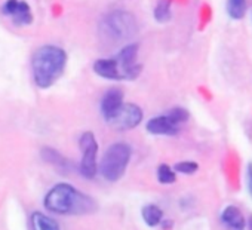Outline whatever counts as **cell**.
Here are the masks:
<instances>
[{
	"label": "cell",
	"instance_id": "e0dca14e",
	"mask_svg": "<svg viewBox=\"0 0 252 230\" xmlns=\"http://www.w3.org/2000/svg\"><path fill=\"white\" fill-rule=\"evenodd\" d=\"M158 180L162 184H172V183H175V180H177L175 169L171 168L166 164L159 165V168H158Z\"/></svg>",
	"mask_w": 252,
	"mask_h": 230
},
{
	"label": "cell",
	"instance_id": "277c9868",
	"mask_svg": "<svg viewBox=\"0 0 252 230\" xmlns=\"http://www.w3.org/2000/svg\"><path fill=\"white\" fill-rule=\"evenodd\" d=\"M132 156V147L128 143L123 141H117L114 144H111L99 164V172L101 175L107 180V181H117L123 177L126 168H128V164L131 161Z\"/></svg>",
	"mask_w": 252,
	"mask_h": 230
},
{
	"label": "cell",
	"instance_id": "d6986e66",
	"mask_svg": "<svg viewBox=\"0 0 252 230\" xmlns=\"http://www.w3.org/2000/svg\"><path fill=\"white\" fill-rule=\"evenodd\" d=\"M42 153H43V158H45L48 162H51V164H54V165H57V166H61V168H67V161H65L58 152H55V150H52V149H45Z\"/></svg>",
	"mask_w": 252,
	"mask_h": 230
},
{
	"label": "cell",
	"instance_id": "2e32d148",
	"mask_svg": "<svg viewBox=\"0 0 252 230\" xmlns=\"http://www.w3.org/2000/svg\"><path fill=\"white\" fill-rule=\"evenodd\" d=\"M141 214H143V220H144L146 224L150 226V227H155V226L160 224V221H162V218H163V211H162L158 205H153V203L146 205V206L143 208Z\"/></svg>",
	"mask_w": 252,
	"mask_h": 230
},
{
	"label": "cell",
	"instance_id": "5b68a950",
	"mask_svg": "<svg viewBox=\"0 0 252 230\" xmlns=\"http://www.w3.org/2000/svg\"><path fill=\"white\" fill-rule=\"evenodd\" d=\"M79 146H80V152H82V161H80V165H79L80 174L85 178L92 180L96 175V171H98V165H96L98 143H96L95 135L91 131L83 132L80 135Z\"/></svg>",
	"mask_w": 252,
	"mask_h": 230
},
{
	"label": "cell",
	"instance_id": "30bf717a",
	"mask_svg": "<svg viewBox=\"0 0 252 230\" xmlns=\"http://www.w3.org/2000/svg\"><path fill=\"white\" fill-rule=\"evenodd\" d=\"M147 132L153 135H177L180 132V125L175 124L168 114H162V116L152 118L146 124Z\"/></svg>",
	"mask_w": 252,
	"mask_h": 230
},
{
	"label": "cell",
	"instance_id": "ffe728a7",
	"mask_svg": "<svg viewBox=\"0 0 252 230\" xmlns=\"http://www.w3.org/2000/svg\"><path fill=\"white\" fill-rule=\"evenodd\" d=\"M174 169H175V172H180L184 175H191L199 169V165L196 162H191V161H184V162L175 164Z\"/></svg>",
	"mask_w": 252,
	"mask_h": 230
},
{
	"label": "cell",
	"instance_id": "9a60e30c",
	"mask_svg": "<svg viewBox=\"0 0 252 230\" xmlns=\"http://www.w3.org/2000/svg\"><path fill=\"white\" fill-rule=\"evenodd\" d=\"M153 17L158 23L165 24L172 18V0H159L155 6Z\"/></svg>",
	"mask_w": 252,
	"mask_h": 230
},
{
	"label": "cell",
	"instance_id": "7a4b0ae2",
	"mask_svg": "<svg viewBox=\"0 0 252 230\" xmlns=\"http://www.w3.org/2000/svg\"><path fill=\"white\" fill-rule=\"evenodd\" d=\"M67 66V54L55 45L40 46L32 58V71L34 83L42 88H51L64 73Z\"/></svg>",
	"mask_w": 252,
	"mask_h": 230
},
{
	"label": "cell",
	"instance_id": "8992f818",
	"mask_svg": "<svg viewBox=\"0 0 252 230\" xmlns=\"http://www.w3.org/2000/svg\"><path fill=\"white\" fill-rule=\"evenodd\" d=\"M138 51L140 45L137 42H131L126 43L116 57L125 80H134L143 71V66L138 63Z\"/></svg>",
	"mask_w": 252,
	"mask_h": 230
},
{
	"label": "cell",
	"instance_id": "8fae6325",
	"mask_svg": "<svg viewBox=\"0 0 252 230\" xmlns=\"http://www.w3.org/2000/svg\"><path fill=\"white\" fill-rule=\"evenodd\" d=\"M94 71L107 80H125L116 58H99L94 63Z\"/></svg>",
	"mask_w": 252,
	"mask_h": 230
},
{
	"label": "cell",
	"instance_id": "7c38bea8",
	"mask_svg": "<svg viewBox=\"0 0 252 230\" xmlns=\"http://www.w3.org/2000/svg\"><path fill=\"white\" fill-rule=\"evenodd\" d=\"M221 221L224 226H227L230 230H245L246 221L240 209L234 205H228L221 212Z\"/></svg>",
	"mask_w": 252,
	"mask_h": 230
},
{
	"label": "cell",
	"instance_id": "7402d4cb",
	"mask_svg": "<svg viewBox=\"0 0 252 230\" xmlns=\"http://www.w3.org/2000/svg\"><path fill=\"white\" fill-rule=\"evenodd\" d=\"M248 229L249 230H252V215L249 217V220H248Z\"/></svg>",
	"mask_w": 252,
	"mask_h": 230
},
{
	"label": "cell",
	"instance_id": "ba28073f",
	"mask_svg": "<svg viewBox=\"0 0 252 230\" xmlns=\"http://www.w3.org/2000/svg\"><path fill=\"white\" fill-rule=\"evenodd\" d=\"M2 14L14 21L17 26H29L33 23V14L24 0H6L2 5Z\"/></svg>",
	"mask_w": 252,
	"mask_h": 230
},
{
	"label": "cell",
	"instance_id": "9c48e42d",
	"mask_svg": "<svg viewBox=\"0 0 252 230\" xmlns=\"http://www.w3.org/2000/svg\"><path fill=\"white\" fill-rule=\"evenodd\" d=\"M123 91L119 88H111L108 89L102 99H101V114L102 118L105 119V122H110L114 114L122 108L123 105Z\"/></svg>",
	"mask_w": 252,
	"mask_h": 230
},
{
	"label": "cell",
	"instance_id": "3957f363",
	"mask_svg": "<svg viewBox=\"0 0 252 230\" xmlns=\"http://www.w3.org/2000/svg\"><path fill=\"white\" fill-rule=\"evenodd\" d=\"M138 33V23L134 14L128 11H113L99 23V34L105 42L123 43L132 40Z\"/></svg>",
	"mask_w": 252,
	"mask_h": 230
},
{
	"label": "cell",
	"instance_id": "52a82bcc",
	"mask_svg": "<svg viewBox=\"0 0 252 230\" xmlns=\"http://www.w3.org/2000/svg\"><path fill=\"white\" fill-rule=\"evenodd\" d=\"M143 122V110L137 104L125 102L122 108L114 114V118L107 122L117 131H129L137 128Z\"/></svg>",
	"mask_w": 252,
	"mask_h": 230
},
{
	"label": "cell",
	"instance_id": "ac0fdd59",
	"mask_svg": "<svg viewBox=\"0 0 252 230\" xmlns=\"http://www.w3.org/2000/svg\"><path fill=\"white\" fill-rule=\"evenodd\" d=\"M166 114H168V116H169L175 124H178V125H183V124H186V122L190 119V113H189V110H186L184 107H174V108H171Z\"/></svg>",
	"mask_w": 252,
	"mask_h": 230
},
{
	"label": "cell",
	"instance_id": "4fadbf2b",
	"mask_svg": "<svg viewBox=\"0 0 252 230\" xmlns=\"http://www.w3.org/2000/svg\"><path fill=\"white\" fill-rule=\"evenodd\" d=\"M30 224H32V230H60L58 223L42 212H33L30 217Z\"/></svg>",
	"mask_w": 252,
	"mask_h": 230
},
{
	"label": "cell",
	"instance_id": "603a6c76",
	"mask_svg": "<svg viewBox=\"0 0 252 230\" xmlns=\"http://www.w3.org/2000/svg\"><path fill=\"white\" fill-rule=\"evenodd\" d=\"M171 224H172L171 221H165V223H163V229H169V227H171Z\"/></svg>",
	"mask_w": 252,
	"mask_h": 230
},
{
	"label": "cell",
	"instance_id": "5bb4252c",
	"mask_svg": "<svg viewBox=\"0 0 252 230\" xmlns=\"http://www.w3.org/2000/svg\"><path fill=\"white\" fill-rule=\"evenodd\" d=\"M225 11L231 20L239 21L248 12V0H227Z\"/></svg>",
	"mask_w": 252,
	"mask_h": 230
},
{
	"label": "cell",
	"instance_id": "6da1fadb",
	"mask_svg": "<svg viewBox=\"0 0 252 230\" xmlns=\"http://www.w3.org/2000/svg\"><path fill=\"white\" fill-rule=\"evenodd\" d=\"M45 208L60 215H88L96 211V202L67 183L54 186L45 196Z\"/></svg>",
	"mask_w": 252,
	"mask_h": 230
},
{
	"label": "cell",
	"instance_id": "44dd1931",
	"mask_svg": "<svg viewBox=\"0 0 252 230\" xmlns=\"http://www.w3.org/2000/svg\"><path fill=\"white\" fill-rule=\"evenodd\" d=\"M246 184H248V192L252 196V162L248 164V169H246Z\"/></svg>",
	"mask_w": 252,
	"mask_h": 230
}]
</instances>
